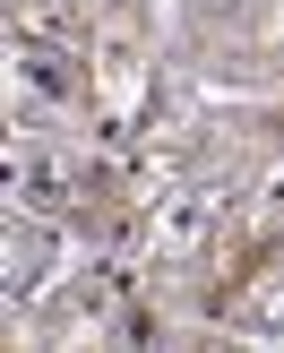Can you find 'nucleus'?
Here are the masks:
<instances>
[{"instance_id": "f257e3e1", "label": "nucleus", "mask_w": 284, "mask_h": 353, "mask_svg": "<svg viewBox=\"0 0 284 353\" xmlns=\"http://www.w3.org/2000/svg\"><path fill=\"white\" fill-rule=\"evenodd\" d=\"M26 86H34V95H69V61H52V52H26Z\"/></svg>"}]
</instances>
